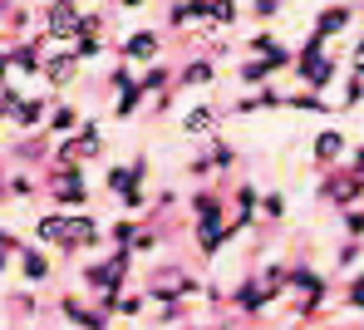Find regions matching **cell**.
Segmentation results:
<instances>
[{
  "label": "cell",
  "instance_id": "obj_33",
  "mask_svg": "<svg viewBox=\"0 0 364 330\" xmlns=\"http://www.w3.org/2000/svg\"><path fill=\"white\" fill-rule=\"evenodd\" d=\"M197 330H202V326H197Z\"/></svg>",
  "mask_w": 364,
  "mask_h": 330
},
{
  "label": "cell",
  "instance_id": "obj_6",
  "mask_svg": "<svg viewBox=\"0 0 364 330\" xmlns=\"http://www.w3.org/2000/svg\"><path fill=\"white\" fill-rule=\"evenodd\" d=\"M158 50H163V35L158 30H133L128 40H123V60H143V65H153L158 60Z\"/></svg>",
  "mask_w": 364,
  "mask_h": 330
},
{
  "label": "cell",
  "instance_id": "obj_16",
  "mask_svg": "<svg viewBox=\"0 0 364 330\" xmlns=\"http://www.w3.org/2000/svg\"><path fill=\"white\" fill-rule=\"evenodd\" d=\"M50 129L60 133V138H69L74 129H84V109H74V104H55V109H50Z\"/></svg>",
  "mask_w": 364,
  "mask_h": 330
},
{
  "label": "cell",
  "instance_id": "obj_3",
  "mask_svg": "<svg viewBox=\"0 0 364 330\" xmlns=\"http://www.w3.org/2000/svg\"><path fill=\"white\" fill-rule=\"evenodd\" d=\"M55 202H60V207H84V202H89V183H84V173H79L74 163L55 173Z\"/></svg>",
  "mask_w": 364,
  "mask_h": 330
},
{
  "label": "cell",
  "instance_id": "obj_4",
  "mask_svg": "<svg viewBox=\"0 0 364 330\" xmlns=\"http://www.w3.org/2000/svg\"><path fill=\"white\" fill-rule=\"evenodd\" d=\"M84 15H89V10H79V5H50V10H45V20H50V40H74L79 25H84Z\"/></svg>",
  "mask_w": 364,
  "mask_h": 330
},
{
  "label": "cell",
  "instance_id": "obj_28",
  "mask_svg": "<svg viewBox=\"0 0 364 330\" xmlns=\"http://www.w3.org/2000/svg\"><path fill=\"white\" fill-rule=\"evenodd\" d=\"M251 15H256V20H271V15H281V5L266 0V5H251Z\"/></svg>",
  "mask_w": 364,
  "mask_h": 330
},
{
  "label": "cell",
  "instance_id": "obj_8",
  "mask_svg": "<svg viewBox=\"0 0 364 330\" xmlns=\"http://www.w3.org/2000/svg\"><path fill=\"white\" fill-rule=\"evenodd\" d=\"M345 148H350V143H345V133H340V129H320V133H315V143H310V153H315V163H320V168L340 163V158H345Z\"/></svg>",
  "mask_w": 364,
  "mask_h": 330
},
{
  "label": "cell",
  "instance_id": "obj_2",
  "mask_svg": "<svg viewBox=\"0 0 364 330\" xmlns=\"http://www.w3.org/2000/svg\"><path fill=\"white\" fill-rule=\"evenodd\" d=\"M296 69H301L305 89H330L335 74H340V60H330V55H305V60H296Z\"/></svg>",
  "mask_w": 364,
  "mask_h": 330
},
{
  "label": "cell",
  "instance_id": "obj_17",
  "mask_svg": "<svg viewBox=\"0 0 364 330\" xmlns=\"http://www.w3.org/2000/svg\"><path fill=\"white\" fill-rule=\"evenodd\" d=\"M74 74H79V60H74V55L45 60V79H50V84H74Z\"/></svg>",
  "mask_w": 364,
  "mask_h": 330
},
{
  "label": "cell",
  "instance_id": "obj_11",
  "mask_svg": "<svg viewBox=\"0 0 364 330\" xmlns=\"http://www.w3.org/2000/svg\"><path fill=\"white\" fill-rule=\"evenodd\" d=\"M15 257H20V276H25L30 286H40V281H50V257H45L40 247H20Z\"/></svg>",
  "mask_w": 364,
  "mask_h": 330
},
{
  "label": "cell",
  "instance_id": "obj_22",
  "mask_svg": "<svg viewBox=\"0 0 364 330\" xmlns=\"http://www.w3.org/2000/svg\"><path fill=\"white\" fill-rule=\"evenodd\" d=\"M291 109H301V114H330V104L325 99H315V94H296V99H286Z\"/></svg>",
  "mask_w": 364,
  "mask_h": 330
},
{
  "label": "cell",
  "instance_id": "obj_20",
  "mask_svg": "<svg viewBox=\"0 0 364 330\" xmlns=\"http://www.w3.org/2000/svg\"><path fill=\"white\" fill-rule=\"evenodd\" d=\"M192 212H197V222H202V217H222V198H217V193H197V198H192Z\"/></svg>",
  "mask_w": 364,
  "mask_h": 330
},
{
  "label": "cell",
  "instance_id": "obj_21",
  "mask_svg": "<svg viewBox=\"0 0 364 330\" xmlns=\"http://www.w3.org/2000/svg\"><path fill=\"white\" fill-rule=\"evenodd\" d=\"M138 104H143V89L133 84V89H123V94H119V104H114V114H119V119H133V109H138Z\"/></svg>",
  "mask_w": 364,
  "mask_h": 330
},
{
  "label": "cell",
  "instance_id": "obj_12",
  "mask_svg": "<svg viewBox=\"0 0 364 330\" xmlns=\"http://www.w3.org/2000/svg\"><path fill=\"white\" fill-rule=\"evenodd\" d=\"M45 114H50L45 99H20V104L10 109V124H15V129H40V124H50Z\"/></svg>",
  "mask_w": 364,
  "mask_h": 330
},
{
  "label": "cell",
  "instance_id": "obj_27",
  "mask_svg": "<svg viewBox=\"0 0 364 330\" xmlns=\"http://www.w3.org/2000/svg\"><path fill=\"white\" fill-rule=\"evenodd\" d=\"M350 69H355V79H364V35L355 40V50H350Z\"/></svg>",
  "mask_w": 364,
  "mask_h": 330
},
{
  "label": "cell",
  "instance_id": "obj_25",
  "mask_svg": "<svg viewBox=\"0 0 364 330\" xmlns=\"http://www.w3.org/2000/svg\"><path fill=\"white\" fill-rule=\"evenodd\" d=\"M345 237H350V242H360V237H364V212H355V207L345 212Z\"/></svg>",
  "mask_w": 364,
  "mask_h": 330
},
{
  "label": "cell",
  "instance_id": "obj_7",
  "mask_svg": "<svg viewBox=\"0 0 364 330\" xmlns=\"http://www.w3.org/2000/svg\"><path fill=\"white\" fill-rule=\"evenodd\" d=\"M60 311H64V321H74V326H84V330H109V311L104 306H84V301H60Z\"/></svg>",
  "mask_w": 364,
  "mask_h": 330
},
{
  "label": "cell",
  "instance_id": "obj_9",
  "mask_svg": "<svg viewBox=\"0 0 364 330\" xmlns=\"http://www.w3.org/2000/svg\"><path fill=\"white\" fill-rule=\"evenodd\" d=\"M360 193H364V183L355 173H340V178L325 183V202H335V207H345V212H350V202L360 198Z\"/></svg>",
  "mask_w": 364,
  "mask_h": 330
},
{
  "label": "cell",
  "instance_id": "obj_19",
  "mask_svg": "<svg viewBox=\"0 0 364 330\" xmlns=\"http://www.w3.org/2000/svg\"><path fill=\"white\" fill-rule=\"evenodd\" d=\"M271 74H276V69L266 65V60H246V65H242V84H251V89L261 84V89H266V79H271Z\"/></svg>",
  "mask_w": 364,
  "mask_h": 330
},
{
  "label": "cell",
  "instance_id": "obj_5",
  "mask_svg": "<svg viewBox=\"0 0 364 330\" xmlns=\"http://www.w3.org/2000/svg\"><path fill=\"white\" fill-rule=\"evenodd\" d=\"M35 237H40L45 247H64V252H74V247H79V242H74V232H69V217H64V212L40 217V222H35Z\"/></svg>",
  "mask_w": 364,
  "mask_h": 330
},
{
  "label": "cell",
  "instance_id": "obj_14",
  "mask_svg": "<svg viewBox=\"0 0 364 330\" xmlns=\"http://www.w3.org/2000/svg\"><path fill=\"white\" fill-rule=\"evenodd\" d=\"M212 79H217V65H212V60H192V65L178 69V84H182V89H207Z\"/></svg>",
  "mask_w": 364,
  "mask_h": 330
},
{
  "label": "cell",
  "instance_id": "obj_10",
  "mask_svg": "<svg viewBox=\"0 0 364 330\" xmlns=\"http://www.w3.org/2000/svg\"><path fill=\"white\" fill-rule=\"evenodd\" d=\"M217 124H222V109H212V104H197V109H187V114H182V133H192V138L212 133Z\"/></svg>",
  "mask_w": 364,
  "mask_h": 330
},
{
  "label": "cell",
  "instance_id": "obj_31",
  "mask_svg": "<svg viewBox=\"0 0 364 330\" xmlns=\"http://www.w3.org/2000/svg\"><path fill=\"white\" fill-rule=\"evenodd\" d=\"M5 198H10V183H0V202H5Z\"/></svg>",
  "mask_w": 364,
  "mask_h": 330
},
{
  "label": "cell",
  "instance_id": "obj_18",
  "mask_svg": "<svg viewBox=\"0 0 364 330\" xmlns=\"http://www.w3.org/2000/svg\"><path fill=\"white\" fill-rule=\"evenodd\" d=\"M232 163H237V148H232V143H212V148H207V158H197L192 168H197V173H207V168H232Z\"/></svg>",
  "mask_w": 364,
  "mask_h": 330
},
{
  "label": "cell",
  "instance_id": "obj_1",
  "mask_svg": "<svg viewBox=\"0 0 364 330\" xmlns=\"http://www.w3.org/2000/svg\"><path fill=\"white\" fill-rule=\"evenodd\" d=\"M232 237H237V227H232L227 217H202V222H197V252H202V257H217Z\"/></svg>",
  "mask_w": 364,
  "mask_h": 330
},
{
  "label": "cell",
  "instance_id": "obj_32",
  "mask_svg": "<svg viewBox=\"0 0 364 330\" xmlns=\"http://www.w3.org/2000/svg\"><path fill=\"white\" fill-rule=\"evenodd\" d=\"M0 119H10V114H5V104H0Z\"/></svg>",
  "mask_w": 364,
  "mask_h": 330
},
{
  "label": "cell",
  "instance_id": "obj_15",
  "mask_svg": "<svg viewBox=\"0 0 364 330\" xmlns=\"http://www.w3.org/2000/svg\"><path fill=\"white\" fill-rule=\"evenodd\" d=\"M168 84H178V69H168V65H148L143 74H138V89H143V99H148V94H163Z\"/></svg>",
  "mask_w": 364,
  "mask_h": 330
},
{
  "label": "cell",
  "instance_id": "obj_26",
  "mask_svg": "<svg viewBox=\"0 0 364 330\" xmlns=\"http://www.w3.org/2000/svg\"><path fill=\"white\" fill-rule=\"evenodd\" d=\"M104 55V40H74V60H94Z\"/></svg>",
  "mask_w": 364,
  "mask_h": 330
},
{
  "label": "cell",
  "instance_id": "obj_29",
  "mask_svg": "<svg viewBox=\"0 0 364 330\" xmlns=\"http://www.w3.org/2000/svg\"><path fill=\"white\" fill-rule=\"evenodd\" d=\"M350 173H355V178H360V183H364V143H360V148H355V158H350Z\"/></svg>",
  "mask_w": 364,
  "mask_h": 330
},
{
  "label": "cell",
  "instance_id": "obj_24",
  "mask_svg": "<svg viewBox=\"0 0 364 330\" xmlns=\"http://www.w3.org/2000/svg\"><path fill=\"white\" fill-rule=\"evenodd\" d=\"M345 306H350V311H364V271L355 276V281H350V291H345Z\"/></svg>",
  "mask_w": 364,
  "mask_h": 330
},
{
  "label": "cell",
  "instance_id": "obj_30",
  "mask_svg": "<svg viewBox=\"0 0 364 330\" xmlns=\"http://www.w3.org/2000/svg\"><path fill=\"white\" fill-rule=\"evenodd\" d=\"M138 306H143L138 296H123V301H119V316H138Z\"/></svg>",
  "mask_w": 364,
  "mask_h": 330
},
{
  "label": "cell",
  "instance_id": "obj_23",
  "mask_svg": "<svg viewBox=\"0 0 364 330\" xmlns=\"http://www.w3.org/2000/svg\"><path fill=\"white\" fill-rule=\"evenodd\" d=\"M109 237H114L119 247H133V242H138V227H133V222H114V227H109Z\"/></svg>",
  "mask_w": 364,
  "mask_h": 330
},
{
  "label": "cell",
  "instance_id": "obj_13",
  "mask_svg": "<svg viewBox=\"0 0 364 330\" xmlns=\"http://www.w3.org/2000/svg\"><path fill=\"white\" fill-rule=\"evenodd\" d=\"M350 20H355V10H350V5H325V10L315 15V35H325V40H330V35H335V30H345Z\"/></svg>",
  "mask_w": 364,
  "mask_h": 330
}]
</instances>
